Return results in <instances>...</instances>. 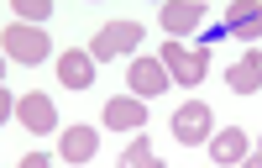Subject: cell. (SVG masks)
<instances>
[{
    "label": "cell",
    "instance_id": "cell-1",
    "mask_svg": "<svg viewBox=\"0 0 262 168\" xmlns=\"http://www.w3.org/2000/svg\"><path fill=\"white\" fill-rule=\"evenodd\" d=\"M163 69L173 84H205V69H210V42L200 48H184V42H163Z\"/></svg>",
    "mask_w": 262,
    "mask_h": 168
},
{
    "label": "cell",
    "instance_id": "cell-2",
    "mask_svg": "<svg viewBox=\"0 0 262 168\" xmlns=\"http://www.w3.org/2000/svg\"><path fill=\"white\" fill-rule=\"evenodd\" d=\"M0 48H6V58H16V63H42V58L53 53V42H48L42 27H32V21H6Z\"/></svg>",
    "mask_w": 262,
    "mask_h": 168
},
{
    "label": "cell",
    "instance_id": "cell-3",
    "mask_svg": "<svg viewBox=\"0 0 262 168\" xmlns=\"http://www.w3.org/2000/svg\"><path fill=\"white\" fill-rule=\"evenodd\" d=\"M142 42V21H105V27L95 32V42H90V58L95 63H105V58H121V53H131Z\"/></svg>",
    "mask_w": 262,
    "mask_h": 168
},
{
    "label": "cell",
    "instance_id": "cell-4",
    "mask_svg": "<svg viewBox=\"0 0 262 168\" xmlns=\"http://www.w3.org/2000/svg\"><path fill=\"white\" fill-rule=\"evenodd\" d=\"M221 32L242 37V42H262V0H231L221 11Z\"/></svg>",
    "mask_w": 262,
    "mask_h": 168
},
{
    "label": "cell",
    "instance_id": "cell-5",
    "mask_svg": "<svg viewBox=\"0 0 262 168\" xmlns=\"http://www.w3.org/2000/svg\"><path fill=\"white\" fill-rule=\"evenodd\" d=\"M126 84H131V95H137V100H152V95H163L168 90V69H163V58H131V69H126Z\"/></svg>",
    "mask_w": 262,
    "mask_h": 168
},
{
    "label": "cell",
    "instance_id": "cell-6",
    "mask_svg": "<svg viewBox=\"0 0 262 168\" xmlns=\"http://www.w3.org/2000/svg\"><path fill=\"white\" fill-rule=\"evenodd\" d=\"M210 105L205 100H189V105H179L173 111V137H179L184 147H200V142H210Z\"/></svg>",
    "mask_w": 262,
    "mask_h": 168
},
{
    "label": "cell",
    "instance_id": "cell-7",
    "mask_svg": "<svg viewBox=\"0 0 262 168\" xmlns=\"http://www.w3.org/2000/svg\"><path fill=\"white\" fill-rule=\"evenodd\" d=\"M247 158H252V142H247L242 126H226V132L210 137V163L215 168H242Z\"/></svg>",
    "mask_w": 262,
    "mask_h": 168
},
{
    "label": "cell",
    "instance_id": "cell-8",
    "mask_svg": "<svg viewBox=\"0 0 262 168\" xmlns=\"http://www.w3.org/2000/svg\"><path fill=\"white\" fill-rule=\"evenodd\" d=\"M100 121L116 126V132H142V126H147V100H137V95H116V100H105Z\"/></svg>",
    "mask_w": 262,
    "mask_h": 168
},
{
    "label": "cell",
    "instance_id": "cell-9",
    "mask_svg": "<svg viewBox=\"0 0 262 168\" xmlns=\"http://www.w3.org/2000/svg\"><path fill=\"white\" fill-rule=\"evenodd\" d=\"M58 84H69V90H90V84H95V58H90V48L58 53Z\"/></svg>",
    "mask_w": 262,
    "mask_h": 168
},
{
    "label": "cell",
    "instance_id": "cell-10",
    "mask_svg": "<svg viewBox=\"0 0 262 168\" xmlns=\"http://www.w3.org/2000/svg\"><path fill=\"white\" fill-rule=\"evenodd\" d=\"M16 121L21 126H27V132H53V126H58V111H53V100L48 95H21L16 100Z\"/></svg>",
    "mask_w": 262,
    "mask_h": 168
},
{
    "label": "cell",
    "instance_id": "cell-11",
    "mask_svg": "<svg viewBox=\"0 0 262 168\" xmlns=\"http://www.w3.org/2000/svg\"><path fill=\"white\" fill-rule=\"evenodd\" d=\"M226 84H231L236 95H257V90H262V53H257V48H247V53L226 69Z\"/></svg>",
    "mask_w": 262,
    "mask_h": 168
},
{
    "label": "cell",
    "instance_id": "cell-12",
    "mask_svg": "<svg viewBox=\"0 0 262 168\" xmlns=\"http://www.w3.org/2000/svg\"><path fill=\"white\" fill-rule=\"evenodd\" d=\"M95 126H63V137H58V158L63 163H95Z\"/></svg>",
    "mask_w": 262,
    "mask_h": 168
},
{
    "label": "cell",
    "instance_id": "cell-13",
    "mask_svg": "<svg viewBox=\"0 0 262 168\" xmlns=\"http://www.w3.org/2000/svg\"><path fill=\"white\" fill-rule=\"evenodd\" d=\"M200 21H205V6H200V0H168V6H163V32H168L173 42H179L184 32H194Z\"/></svg>",
    "mask_w": 262,
    "mask_h": 168
},
{
    "label": "cell",
    "instance_id": "cell-14",
    "mask_svg": "<svg viewBox=\"0 0 262 168\" xmlns=\"http://www.w3.org/2000/svg\"><path fill=\"white\" fill-rule=\"evenodd\" d=\"M121 168H158V153H152V142L137 132V142L121 153Z\"/></svg>",
    "mask_w": 262,
    "mask_h": 168
},
{
    "label": "cell",
    "instance_id": "cell-15",
    "mask_svg": "<svg viewBox=\"0 0 262 168\" xmlns=\"http://www.w3.org/2000/svg\"><path fill=\"white\" fill-rule=\"evenodd\" d=\"M16 16H21V21H32V27H37L42 16H53V0H16Z\"/></svg>",
    "mask_w": 262,
    "mask_h": 168
},
{
    "label": "cell",
    "instance_id": "cell-16",
    "mask_svg": "<svg viewBox=\"0 0 262 168\" xmlns=\"http://www.w3.org/2000/svg\"><path fill=\"white\" fill-rule=\"evenodd\" d=\"M16 168H53V163H48V158H42V153H27V158H21Z\"/></svg>",
    "mask_w": 262,
    "mask_h": 168
},
{
    "label": "cell",
    "instance_id": "cell-17",
    "mask_svg": "<svg viewBox=\"0 0 262 168\" xmlns=\"http://www.w3.org/2000/svg\"><path fill=\"white\" fill-rule=\"evenodd\" d=\"M252 168H262V158H257V153H252Z\"/></svg>",
    "mask_w": 262,
    "mask_h": 168
},
{
    "label": "cell",
    "instance_id": "cell-18",
    "mask_svg": "<svg viewBox=\"0 0 262 168\" xmlns=\"http://www.w3.org/2000/svg\"><path fill=\"white\" fill-rule=\"evenodd\" d=\"M257 158H262V147H257Z\"/></svg>",
    "mask_w": 262,
    "mask_h": 168
}]
</instances>
